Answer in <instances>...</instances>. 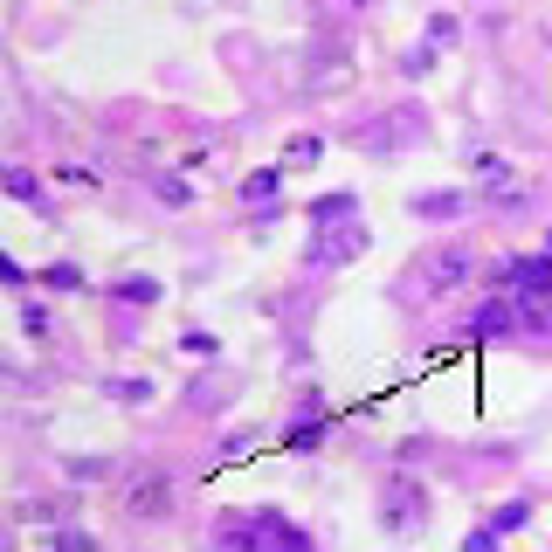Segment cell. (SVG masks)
Wrapping results in <instances>:
<instances>
[{
    "instance_id": "obj_11",
    "label": "cell",
    "mask_w": 552,
    "mask_h": 552,
    "mask_svg": "<svg viewBox=\"0 0 552 552\" xmlns=\"http://www.w3.org/2000/svg\"><path fill=\"white\" fill-rule=\"evenodd\" d=\"M428 62H435V42H421V49H408V62H400V70H408V77H421Z\"/></svg>"
},
{
    "instance_id": "obj_3",
    "label": "cell",
    "mask_w": 552,
    "mask_h": 552,
    "mask_svg": "<svg viewBox=\"0 0 552 552\" xmlns=\"http://www.w3.org/2000/svg\"><path fill=\"white\" fill-rule=\"evenodd\" d=\"M221 539L228 546H311L297 525H284V518H256V525H221Z\"/></svg>"
},
{
    "instance_id": "obj_7",
    "label": "cell",
    "mask_w": 552,
    "mask_h": 552,
    "mask_svg": "<svg viewBox=\"0 0 552 552\" xmlns=\"http://www.w3.org/2000/svg\"><path fill=\"white\" fill-rule=\"evenodd\" d=\"M269 194H284V173H276V166H263V173L242 180V201H269Z\"/></svg>"
},
{
    "instance_id": "obj_5",
    "label": "cell",
    "mask_w": 552,
    "mask_h": 552,
    "mask_svg": "<svg viewBox=\"0 0 552 552\" xmlns=\"http://www.w3.org/2000/svg\"><path fill=\"white\" fill-rule=\"evenodd\" d=\"M511 325H518V311H511V304H504V297H490V304H483V311H476V325H470V339H504V332H511Z\"/></svg>"
},
{
    "instance_id": "obj_10",
    "label": "cell",
    "mask_w": 552,
    "mask_h": 552,
    "mask_svg": "<svg viewBox=\"0 0 552 552\" xmlns=\"http://www.w3.org/2000/svg\"><path fill=\"white\" fill-rule=\"evenodd\" d=\"M415 208H421V214H456V208H463V201H456V194H421Z\"/></svg>"
},
{
    "instance_id": "obj_9",
    "label": "cell",
    "mask_w": 552,
    "mask_h": 552,
    "mask_svg": "<svg viewBox=\"0 0 552 552\" xmlns=\"http://www.w3.org/2000/svg\"><path fill=\"white\" fill-rule=\"evenodd\" d=\"M42 284H55V290H83V269H77V263H49V269H42Z\"/></svg>"
},
{
    "instance_id": "obj_8",
    "label": "cell",
    "mask_w": 552,
    "mask_h": 552,
    "mask_svg": "<svg viewBox=\"0 0 552 552\" xmlns=\"http://www.w3.org/2000/svg\"><path fill=\"white\" fill-rule=\"evenodd\" d=\"M118 297H125V304H152L159 284H152V276H125V284H118Z\"/></svg>"
},
{
    "instance_id": "obj_1",
    "label": "cell",
    "mask_w": 552,
    "mask_h": 552,
    "mask_svg": "<svg viewBox=\"0 0 552 552\" xmlns=\"http://www.w3.org/2000/svg\"><path fill=\"white\" fill-rule=\"evenodd\" d=\"M421 511H428V490H421L415 476H394L387 483V498H380V525H421Z\"/></svg>"
},
{
    "instance_id": "obj_2",
    "label": "cell",
    "mask_w": 552,
    "mask_h": 552,
    "mask_svg": "<svg viewBox=\"0 0 552 552\" xmlns=\"http://www.w3.org/2000/svg\"><path fill=\"white\" fill-rule=\"evenodd\" d=\"M125 511H132V518H166V511H173V483L159 470L132 476V483H125Z\"/></svg>"
},
{
    "instance_id": "obj_6",
    "label": "cell",
    "mask_w": 552,
    "mask_h": 552,
    "mask_svg": "<svg viewBox=\"0 0 552 552\" xmlns=\"http://www.w3.org/2000/svg\"><path fill=\"white\" fill-rule=\"evenodd\" d=\"M476 173H483V194H490V201H511V194H525V186H518V173H511L504 159H476Z\"/></svg>"
},
{
    "instance_id": "obj_4",
    "label": "cell",
    "mask_w": 552,
    "mask_h": 552,
    "mask_svg": "<svg viewBox=\"0 0 552 552\" xmlns=\"http://www.w3.org/2000/svg\"><path fill=\"white\" fill-rule=\"evenodd\" d=\"M463 276H470V249H463V242H449L442 256H428V284L435 290H456Z\"/></svg>"
}]
</instances>
